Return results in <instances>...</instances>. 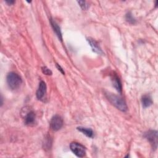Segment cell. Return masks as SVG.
<instances>
[{
	"mask_svg": "<svg viewBox=\"0 0 158 158\" xmlns=\"http://www.w3.org/2000/svg\"><path fill=\"white\" fill-rule=\"evenodd\" d=\"M24 122L27 125H31L35 122L36 115L33 110L25 111L24 116Z\"/></svg>",
	"mask_w": 158,
	"mask_h": 158,
	"instance_id": "obj_7",
	"label": "cell"
},
{
	"mask_svg": "<svg viewBox=\"0 0 158 158\" xmlns=\"http://www.w3.org/2000/svg\"><path fill=\"white\" fill-rule=\"evenodd\" d=\"M6 81L9 87L12 89H16L19 88L22 82L21 77L14 72H11L7 74Z\"/></svg>",
	"mask_w": 158,
	"mask_h": 158,
	"instance_id": "obj_2",
	"label": "cell"
},
{
	"mask_svg": "<svg viewBox=\"0 0 158 158\" xmlns=\"http://www.w3.org/2000/svg\"><path fill=\"white\" fill-rule=\"evenodd\" d=\"M125 19L130 24H135L136 23V19L133 17V15L130 12H128L125 15Z\"/></svg>",
	"mask_w": 158,
	"mask_h": 158,
	"instance_id": "obj_13",
	"label": "cell"
},
{
	"mask_svg": "<svg viewBox=\"0 0 158 158\" xmlns=\"http://www.w3.org/2000/svg\"><path fill=\"white\" fill-rule=\"evenodd\" d=\"M78 131L85 135L86 136L89 138H93L94 137V132L93 130L90 128L84 127H78L77 128Z\"/></svg>",
	"mask_w": 158,
	"mask_h": 158,
	"instance_id": "obj_11",
	"label": "cell"
},
{
	"mask_svg": "<svg viewBox=\"0 0 158 158\" xmlns=\"http://www.w3.org/2000/svg\"><path fill=\"white\" fill-rule=\"evenodd\" d=\"M63 123L62 118L58 115H56L53 116L51 120L50 127L52 130L58 131L62 127Z\"/></svg>",
	"mask_w": 158,
	"mask_h": 158,
	"instance_id": "obj_5",
	"label": "cell"
},
{
	"mask_svg": "<svg viewBox=\"0 0 158 158\" xmlns=\"http://www.w3.org/2000/svg\"><path fill=\"white\" fill-rule=\"evenodd\" d=\"M87 41H88L90 46L91 47L93 51L94 52H96L98 54H103V52L96 41H95L94 39L91 38H87Z\"/></svg>",
	"mask_w": 158,
	"mask_h": 158,
	"instance_id": "obj_8",
	"label": "cell"
},
{
	"mask_svg": "<svg viewBox=\"0 0 158 158\" xmlns=\"http://www.w3.org/2000/svg\"><path fill=\"white\" fill-rule=\"evenodd\" d=\"M78 3L80 4V7L83 9H86L88 7V5H87L86 2L85 1H78Z\"/></svg>",
	"mask_w": 158,
	"mask_h": 158,
	"instance_id": "obj_15",
	"label": "cell"
},
{
	"mask_svg": "<svg viewBox=\"0 0 158 158\" xmlns=\"http://www.w3.org/2000/svg\"><path fill=\"white\" fill-rule=\"evenodd\" d=\"M112 83H113L114 86L115 88V89L119 93H122V87L121 81H120L118 77L116 74H113L112 77Z\"/></svg>",
	"mask_w": 158,
	"mask_h": 158,
	"instance_id": "obj_10",
	"label": "cell"
},
{
	"mask_svg": "<svg viewBox=\"0 0 158 158\" xmlns=\"http://www.w3.org/2000/svg\"><path fill=\"white\" fill-rule=\"evenodd\" d=\"M70 150L75 154L77 157H83L86 155V148L85 147L77 142H72L70 144Z\"/></svg>",
	"mask_w": 158,
	"mask_h": 158,
	"instance_id": "obj_3",
	"label": "cell"
},
{
	"mask_svg": "<svg viewBox=\"0 0 158 158\" xmlns=\"http://www.w3.org/2000/svg\"><path fill=\"white\" fill-rule=\"evenodd\" d=\"M56 67L57 68V69L63 74V75H64L65 74V72H64V70H63V69L60 67V65H59L58 64H56Z\"/></svg>",
	"mask_w": 158,
	"mask_h": 158,
	"instance_id": "obj_16",
	"label": "cell"
},
{
	"mask_svg": "<svg viewBox=\"0 0 158 158\" xmlns=\"http://www.w3.org/2000/svg\"><path fill=\"white\" fill-rule=\"evenodd\" d=\"M106 96L109 102L122 112H126L128 109L125 101L120 96L110 93H106Z\"/></svg>",
	"mask_w": 158,
	"mask_h": 158,
	"instance_id": "obj_1",
	"label": "cell"
},
{
	"mask_svg": "<svg viewBox=\"0 0 158 158\" xmlns=\"http://www.w3.org/2000/svg\"><path fill=\"white\" fill-rule=\"evenodd\" d=\"M41 70H42V72L44 75H52L51 70L49 69H48L47 67H46V66L42 67H41Z\"/></svg>",
	"mask_w": 158,
	"mask_h": 158,
	"instance_id": "obj_14",
	"label": "cell"
},
{
	"mask_svg": "<svg viewBox=\"0 0 158 158\" xmlns=\"http://www.w3.org/2000/svg\"><path fill=\"white\" fill-rule=\"evenodd\" d=\"M6 3H7L8 4L11 5V4H14V3L15 2V1H6Z\"/></svg>",
	"mask_w": 158,
	"mask_h": 158,
	"instance_id": "obj_17",
	"label": "cell"
},
{
	"mask_svg": "<svg viewBox=\"0 0 158 158\" xmlns=\"http://www.w3.org/2000/svg\"><path fill=\"white\" fill-rule=\"evenodd\" d=\"M144 136L150 143L152 148L156 149L157 147V131L156 130H149L144 133Z\"/></svg>",
	"mask_w": 158,
	"mask_h": 158,
	"instance_id": "obj_4",
	"label": "cell"
},
{
	"mask_svg": "<svg viewBox=\"0 0 158 158\" xmlns=\"http://www.w3.org/2000/svg\"><path fill=\"white\" fill-rule=\"evenodd\" d=\"M50 23L51 25V27L54 30V31L56 33V35L57 36L58 38L60 40L62 41V33L60 31V28L59 27V26L58 25V24L52 19H50Z\"/></svg>",
	"mask_w": 158,
	"mask_h": 158,
	"instance_id": "obj_9",
	"label": "cell"
},
{
	"mask_svg": "<svg viewBox=\"0 0 158 158\" xmlns=\"http://www.w3.org/2000/svg\"><path fill=\"white\" fill-rule=\"evenodd\" d=\"M46 90H47V87H46V83L43 81H41L39 83L38 88L36 93L37 99L39 100H42L46 94Z\"/></svg>",
	"mask_w": 158,
	"mask_h": 158,
	"instance_id": "obj_6",
	"label": "cell"
},
{
	"mask_svg": "<svg viewBox=\"0 0 158 158\" xmlns=\"http://www.w3.org/2000/svg\"><path fill=\"white\" fill-rule=\"evenodd\" d=\"M141 102L143 107L146 108L152 104V100L149 95L144 94L141 98Z\"/></svg>",
	"mask_w": 158,
	"mask_h": 158,
	"instance_id": "obj_12",
	"label": "cell"
}]
</instances>
